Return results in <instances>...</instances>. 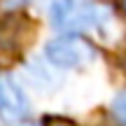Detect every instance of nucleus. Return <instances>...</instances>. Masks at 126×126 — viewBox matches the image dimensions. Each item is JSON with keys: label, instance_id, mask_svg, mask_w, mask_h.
Instances as JSON below:
<instances>
[{"label": "nucleus", "instance_id": "obj_1", "mask_svg": "<svg viewBox=\"0 0 126 126\" xmlns=\"http://www.w3.org/2000/svg\"><path fill=\"white\" fill-rule=\"evenodd\" d=\"M45 59L54 68H82L96 59V49L77 35H61L45 45Z\"/></svg>", "mask_w": 126, "mask_h": 126}, {"label": "nucleus", "instance_id": "obj_5", "mask_svg": "<svg viewBox=\"0 0 126 126\" xmlns=\"http://www.w3.org/2000/svg\"><path fill=\"white\" fill-rule=\"evenodd\" d=\"M112 114L122 126H126V91H122V94L112 100Z\"/></svg>", "mask_w": 126, "mask_h": 126}, {"label": "nucleus", "instance_id": "obj_7", "mask_svg": "<svg viewBox=\"0 0 126 126\" xmlns=\"http://www.w3.org/2000/svg\"><path fill=\"white\" fill-rule=\"evenodd\" d=\"M19 126H37V124H33V122H28V124H19Z\"/></svg>", "mask_w": 126, "mask_h": 126}, {"label": "nucleus", "instance_id": "obj_4", "mask_svg": "<svg viewBox=\"0 0 126 126\" xmlns=\"http://www.w3.org/2000/svg\"><path fill=\"white\" fill-rule=\"evenodd\" d=\"M35 2L40 5L42 9H47V12L51 14V21H54V19L59 16V14H61L70 2H72V0H35Z\"/></svg>", "mask_w": 126, "mask_h": 126}, {"label": "nucleus", "instance_id": "obj_2", "mask_svg": "<svg viewBox=\"0 0 126 126\" xmlns=\"http://www.w3.org/2000/svg\"><path fill=\"white\" fill-rule=\"evenodd\" d=\"M31 110L26 91L9 72H0V117L5 122H19Z\"/></svg>", "mask_w": 126, "mask_h": 126}, {"label": "nucleus", "instance_id": "obj_6", "mask_svg": "<svg viewBox=\"0 0 126 126\" xmlns=\"http://www.w3.org/2000/svg\"><path fill=\"white\" fill-rule=\"evenodd\" d=\"M47 126H77V124L65 122V119H49V122H47Z\"/></svg>", "mask_w": 126, "mask_h": 126}, {"label": "nucleus", "instance_id": "obj_3", "mask_svg": "<svg viewBox=\"0 0 126 126\" xmlns=\"http://www.w3.org/2000/svg\"><path fill=\"white\" fill-rule=\"evenodd\" d=\"M26 77L33 86H37L40 91H54L56 86L61 84V75L54 70V65H47L45 61L35 59L26 65Z\"/></svg>", "mask_w": 126, "mask_h": 126}, {"label": "nucleus", "instance_id": "obj_8", "mask_svg": "<svg viewBox=\"0 0 126 126\" xmlns=\"http://www.w3.org/2000/svg\"><path fill=\"white\" fill-rule=\"evenodd\" d=\"M124 5H126V0H124Z\"/></svg>", "mask_w": 126, "mask_h": 126}]
</instances>
